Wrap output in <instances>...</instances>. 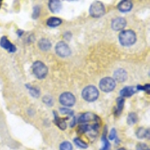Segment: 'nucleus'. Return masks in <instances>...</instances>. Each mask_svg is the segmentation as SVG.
<instances>
[{"instance_id":"f257e3e1","label":"nucleus","mask_w":150,"mask_h":150,"mask_svg":"<svg viewBox=\"0 0 150 150\" xmlns=\"http://www.w3.org/2000/svg\"><path fill=\"white\" fill-rule=\"evenodd\" d=\"M119 41L124 47L132 46L137 41L136 33L131 29L122 30L119 35Z\"/></svg>"},{"instance_id":"f03ea898","label":"nucleus","mask_w":150,"mask_h":150,"mask_svg":"<svg viewBox=\"0 0 150 150\" xmlns=\"http://www.w3.org/2000/svg\"><path fill=\"white\" fill-rule=\"evenodd\" d=\"M98 96V89L95 86H87L82 91L83 98L88 102H93L96 101Z\"/></svg>"},{"instance_id":"7ed1b4c3","label":"nucleus","mask_w":150,"mask_h":150,"mask_svg":"<svg viewBox=\"0 0 150 150\" xmlns=\"http://www.w3.org/2000/svg\"><path fill=\"white\" fill-rule=\"evenodd\" d=\"M32 70L33 74L38 79L42 80L47 77L48 73V68L44 62L41 61H35L32 65Z\"/></svg>"},{"instance_id":"20e7f679","label":"nucleus","mask_w":150,"mask_h":150,"mask_svg":"<svg viewBox=\"0 0 150 150\" xmlns=\"http://www.w3.org/2000/svg\"><path fill=\"white\" fill-rule=\"evenodd\" d=\"M105 7L101 2L96 1L94 2L89 7V14L91 17L95 18H99L105 14Z\"/></svg>"},{"instance_id":"39448f33","label":"nucleus","mask_w":150,"mask_h":150,"mask_svg":"<svg viewBox=\"0 0 150 150\" xmlns=\"http://www.w3.org/2000/svg\"><path fill=\"white\" fill-rule=\"evenodd\" d=\"M116 87V81L112 77H104L99 82V88L102 92H110L114 90Z\"/></svg>"},{"instance_id":"423d86ee","label":"nucleus","mask_w":150,"mask_h":150,"mask_svg":"<svg viewBox=\"0 0 150 150\" xmlns=\"http://www.w3.org/2000/svg\"><path fill=\"white\" fill-rule=\"evenodd\" d=\"M59 102L62 105L65 106L66 108L73 107L76 103V98L71 92H65L61 94L59 96Z\"/></svg>"},{"instance_id":"0eeeda50","label":"nucleus","mask_w":150,"mask_h":150,"mask_svg":"<svg viewBox=\"0 0 150 150\" xmlns=\"http://www.w3.org/2000/svg\"><path fill=\"white\" fill-rule=\"evenodd\" d=\"M78 122L81 124H92V123L100 122V118L92 112H87L83 113L79 117Z\"/></svg>"},{"instance_id":"6e6552de","label":"nucleus","mask_w":150,"mask_h":150,"mask_svg":"<svg viewBox=\"0 0 150 150\" xmlns=\"http://www.w3.org/2000/svg\"><path fill=\"white\" fill-rule=\"evenodd\" d=\"M55 50H56V54L59 56L60 57H63V58L68 57L71 53V48L65 41H59L56 44Z\"/></svg>"},{"instance_id":"1a4fd4ad","label":"nucleus","mask_w":150,"mask_h":150,"mask_svg":"<svg viewBox=\"0 0 150 150\" xmlns=\"http://www.w3.org/2000/svg\"><path fill=\"white\" fill-rule=\"evenodd\" d=\"M0 46L3 49L8 50V53H14L17 50L15 45H13L6 36H2L0 39Z\"/></svg>"},{"instance_id":"9d476101","label":"nucleus","mask_w":150,"mask_h":150,"mask_svg":"<svg viewBox=\"0 0 150 150\" xmlns=\"http://www.w3.org/2000/svg\"><path fill=\"white\" fill-rule=\"evenodd\" d=\"M127 25L126 20L123 17H117L112 20L111 23V28L115 31L122 30Z\"/></svg>"},{"instance_id":"9b49d317","label":"nucleus","mask_w":150,"mask_h":150,"mask_svg":"<svg viewBox=\"0 0 150 150\" xmlns=\"http://www.w3.org/2000/svg\"><path fill=\"white\" fill-rule=\"evenodd\" d=\"M133 8V3L131 1L128 0H123L118 4L117 8L122 13H127L128 11H131Z\"/></svg>"},{"instance_id":"f8f14e48","label":"nucleus","mask_w":150,"mask_h":150,"mask_svg":"<svg viewBox=\"0 0 150 150\" xmlns=\"http://www.w3.org/2000/svg\"><path fill=\"white\" fill-rule=\"evenodd\" d=\"M114 80L119 83L125 82L128 78V73L123 68H119L114 72Z\"/></svg>"},{"instance_id":"ddd939ff","label":"nucleus","mask_w":150,"mask_h":150,"mask_svg":"<svg viewBox=\"0 0 150 150\" xmlns=\"http://www.w3.org/2000/svg\"><path fill=\"white\" fill-rule=\"evenodd\" d=\"M137 92L135 86H125L120 90V97L122 98H128L134 95Z\"/></svg>"},{"instance_id":"4468645a","label":"nucleus","mask_w":150,"mask_h":150,"mask_svg":"<svg viewBox=\"0 0 150 150\" xmlns=\"http://www.w3.org/2000/svg\"><path fill=\"white\" fill-rule=\"evenodd\" d=\"M48 6H49L50 11L54 13V14H56L61 11L62 8V4L59 0H51L49 2Z\"/></svg>"},{"instance_id":"2eb2a0df","label":"nucleus","mask_w":150,"mask_h":150,"mask_svg":"<svg viewBox=\"0 0 150 150\" xmlns=\"http://www.w3.org/2000/svg\"><path fill=\"white\" fill-rule=\"evenodd\" d=\"M108 128L107 126L104 128V133H103L102 136H101V143H102V146L99 150H110V143L109 140L107 137V131H108Z\"/></svg>"},{"instance_id":"dca6fc26","label":"nucleus","mask_w":150,"mask_h":150,"mask_svg":"<svg viewBox=\"0 0 150 150\" xmlns=\"http://www.w3.org/2000/svg\"><path fill=\"white\" fill-rule=\"evenodd\" d=\"M53 116H54L55 124H56V125H57V126L60 128V129L62 130V131H64V130L66 129L67 124H66V122H65V120H64L63 119H61V118H59V116L58 114H57V112H56L55 110H53Z\"/></svg>"},{"instance_id":"f3484780","label":"nucleus","mask_w":150,"mask_h":150,"mask_svg":"<svg viewBox=\"0 0 150 150\" xmlns=\"http://www.w3.org/2000/svg\"><path fill=\"white\" fill-rule=\"evenodd\" d=\"M52 47L51 42L47 38H41L38 41V47L42 51H47Z\"/></svg>"},{"instance_id":"a211bd4d","label":"nucleus","mask_w":150,"mask_h":150,"mask_svg":"<svg viewBox=\"0 0 150 150\" xmlns=\"http://www.w3.org/2000/svg\"><path fill=\"white\" fill-rule=\"evenodd\" d=\"M62 19L59 18V17H50L47 21V25L48 26H50V27L55 28L60 26L62 24Z\"/></svg>"},{"instance_id":"6ab92c4d","label":"nucleus","mask_w":150,"mask_h":150,"mask_svg":"<svg viewBox=\"0 0 150 150\" xmlns=\"http://www.w3.org/2000/svg\"><path fill=\"white\" fill-rule=\"evenodd\" d=\"M136 136L138 139L146 138L149 137V130L144 128H139L136 131Z\"/></svg>"},{"instance_id":"aec40b11","label":"nucleus","mask_w":150,"mask_h":150,"mask_svg":"<svg viewBox=\"0 0 150 150\" xmlns=\"http://www.w3.org/2000/svg\"><path fill=\"white\" fill-rule=\"evenodd\" d=\"M125 104V99L122 97H119L116 98V115L119 116L121 114L123 108H124Z\"/></svg>"},{"instance_id":"412c9836","label":"nucleus","mask_w":150,"mask_h":150,"mask_svg":"<svg viewBox=\"0 0 150 150\" xmlns=\"http://www.w3.org/2000/svg\"><path fill=\"white\" fill-rule=\"evenodd\" d=\"M26 89H29V92L30 95L34 98H38L40 96V90L37 87L33 86L30 84H26Z\"/></svg>"},{"instance_id":"4be33fe9","label":"nucleus","mask_w":150,"mask_h":150,"mask_svg":"<svg viewBox=\"0 0 150 150\" xmlns=\"http://www.w3.org/2000/svg\"><path fill=\"white\" fill-rule=\"evenodd\" d=\"M137 121H138V117L135 112H131L128 113V117H127V123L129 125H133L136 124Z\"/></svg>"},{"instance_id":"5701e85b","label":"nucleus","mask_w":150,"mask_h":150,"mask_svg":"<svg viewBox=\"0 0 150 150\" xmlns=\"http://www.w3.org/2000/svg\"><path fill=\"white\" fill-rule=\"evenodd\" d=\"M74 143L78 148L82 149H86L88 148V144L83 140H81L80 137H75L74 139Z\"/></svg>"},{"instance_id":"b1692460","label":"nucleus","mask_w":150,"mask_h":150,"mask_svg":"<svg viewBox=\"0 0 150 150\" xmlns=\"http://www.w3.org/2000/svg\"><path fill=\"white\" fill-rule=\"evenodd\" d=\"M59 150H73V146L68 141H63L60 143Z\"/></svg>"},{"instance_id":"393cba45","label":"nucleus","mask_w":150,"mask_h":150,"mask_svg":"<svg viewBox=\"0 0 150 150\" xmlns=\"http://www.w3.org/2000/svg\"><path fill=\"white\" fill-rule=\"evenodd\" d=\"M42 101L46 105L49 106V107H52L53 105V104H54V100H53V97L50 96H44L42 98Z\"/></svg>"},{"instance_id":"a878e982","label":"nucleus","mask_w":150,"mask_h":150,"mask_svg":"<svg viewBox=\"0 0 150 150\" xmlns=\"http://www.w3.org/2000/svg\"><path fill=\"white\" fill-rule=\"evenodd\" d=\"M40 14H41V8L38 6V5H35L33 7V17L34 20H36L39 17Z\"/></svg>"},{"instance_id":"bb28decb","label":"nucleus","mask_w":150,"mask_h":150,"mask_svg":"<svg viewBox=\"0 0 150 150\" xmlns=\"http://www.w3.org/2000/svg\"><path fill=\"white\" fill-rule=\"evenodd\" d=\"M136 89L137 91H144V92H147L148 94H149L150 92V85L149 84H146L144 86L141 85H137L136 86Z\"/></svg>"},{"instance_id":"cd10ccee","label":"nucleus","mask_w":150,"mask_h":150,"mask_svg":"<svg viewBox=\"0 0 150 150\" xmlns=\"http://www.w3.org/2000/svg\"><path fill=\"white\" fill-rule=\"evenodd\" d=\"M60 112H61L62 114H65L68 115L69 116H74V111L72 110L68 109V108H61L59 109Z\"/></svg>"},{"instance_id":"c85d7f7f","label":"nucleus","mask_w":150,"mask_h":150,"mask_svg":"<svg viewBox=\"0 0 150 150\" xmlns=\"http://www.w3.org/2000/svg\"><path fill=\"white\" fill-rule=\"evenodd\" d=\"M117 137V133H116V130L115 128H112L109 134V140H113Z\"/></svg>"},{"instance_id":"c756f323","label":"nucleus","mask_w":150,"mask_h":150,"mask_svg":"<svg viewBox=\"0 0 150 150\" xmlns=\"http://www.w3.org/2000/svg\"><path fill=\"white\" fill-rule=\"evenodd\" d=\"M148 149V146L146 143H140L137 145V150H146Z\"/></svg>"},{"instance_id":"7c9ffc66","label":"nucleus","mask_w":150,"mask_h":150,"mask_svg":"<svg viewBox=\"0 0 150 150\" xmlns=\"http://www.w3.org/2000/svg\"><path fill=\"white\" fill-rule=\"evenodd\" d=\"M63 38L65 39L68 40V41H70L72 38V34L71 32H66L63 34Z\"/></svg>"},{"instance_id":"2f4dec72","label":"nucleus","mask_w":150,"mask_h":150,"mask_svg":"<svg viewBox=\"0 0 150 150\" xmlns=\"http://www.w3.org/2000/svg\"><path fill=\"white\" fill-rule=\"evenodd\" d=\"M76 122H77L76 116H73V120H72V121L71 122V123H70V127H71V128L74 127L75 125H76Z\"/></svg>"},{"instance_id":"473e14b6","label":"nucleus","mask_w":150,"mask_h":150,"mask_svg":"<svg viewBox=\"0 0 150 150\" xmlns=\"http://www.w3.org/2000/svg\"><path fill=\"white\" fill-rule=\"evenodd\" d=\"M24 33V31L23 30H21V29H18L17 31V35H18V37H21V36L23 35Z\"/></svg>"},{"instance_id":"72a5a7b5","label":"nucleus","mask_w":150,"mask_h":150,"mask_svg":"<svg viewBox=\"0 0 150 150\" xmlns=\"http://www.w3.org/2000/svg\"><path fill=\"white\" fill-rule=\"evenodd\" d=\"M116 150H126V149H125V148H123V147H122V148H119L118 149H116Z\"/></svg>"},{"instance_id":"f704fd0d","label":"nucleus","mask_w":150,"mask_h":150,"mask_svg":"<svg viewBox=\"0 0 150 150\" xmlns=\"http://www.w3.org/2000/svg\"><path fill=\"white\" fill-rule=\"evenodd\" d=\"M1 6H2V1H0V8H1Z\"/></svg>"},{"instance_id":"c9c22d12","label":"nucleus","mask_w":150,"mask_h":150,"mask_svg":"<svg viewBox=\"0 0 150 150\" xmlns=\"http://www.w3.org/2000/svg\"><path fill=\"white\" fill-rule=\"evenodd\" d=\"M146 150H149V149H146Z\"/></svg>"}]
</instances>
